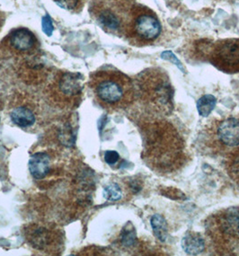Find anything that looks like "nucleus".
<instances>
[{
	"instance_id": "nucleus-20",
	"label": "nucleus",
	"mask_w": 239,
	"mask_h": 256,
	"mask_svg": "<svg viewBox=\"0 0 239 256\" xmlns=\"http://www.w3.org/2000/svg\"><path fill=\"white\" fill-rule=\"evenodd\" d=\"M161 57H162V58H164V60L172 62L174 65H176L179 68L180 70L184 71V73H186V68L182 66L181 62L178 60V58L174 56V54L172 52H164L162 53Z\"/></svg>"
},
{
	"instance_id": "nucleus-22",
	"label": "nucleus",
	"mask_w": 239,
	"mask_h": 256,
	"mask_svg": "<svg viewBox=\"0 0 239 256\" xmlns=\"http://www.w3.org/2000/svg\"><path fill=\"white\" fill-rule=\"evenodd\" d=\"M120 159V156L116 151L109 150L104 154V160L108 164H114Z\"/></svg>"
},
{
	"instance_id": "nucleus-5",
	"label": "nucleus",
	"mask_w": 239,
	"mask_h": 256,
	"mask_svg": "<svg viewBox=\"0 0 239 256\" xmlns=\"http://www.w3.org/2000/svg\"><path fill=\"white\" fill-rule=\"evenodd\" d=\"M204 146L210 154H226L239 146V119L213 120L204 128Z\"/></svg>"
},
{
	"instance_id": "nucleus-9",
	"label": "nucleus",
	"mask_w": 239,
	"mask_h": 256,
	"mask_svg": "<svg viewBox=\"0 0 239 256\" xmlns=\"http://www.w3.org/2000/svg\"><path fill=\"white\" fill-rule=\"evenodd\" d=\"M82 76L78 73L64 72L55 80L52 92L57 100L70 102L75 101L82 92Z\"/></svg>"
},
{
	"instance_id": "nucleus-12",
	"label": "nucleus",
	"mask_w": 239,
	"mask_h": 256,
	"mask_svg": "<svg viewBox=\"0 0 239 256\" xmlns=\"http://www.w3.org/2000/svg\"><path fill=\"white\" fill-rule=\"evenodd\" d=\"M29 170L36 179L44 178L50 170V159L46 153H36L29 160Z\"/></svg>"
},
{
	"instance_id": "nucleus-7",
	"label": "nucleus",
	"mask_w": 239,
	"mask_h": 256,
	"mask_svg": "<svg viewBox=\"0 0 239 256\" xmlns=\"http://www.w3.org/2000/svg\"><path fill=\"white\" fill-rule=\"evenodd\" d=\"M161 34L160 19L146 6H133L124 36L138 44L154 42Z\"/></svg>"
},
{
	"instance_id": "nucleus-14",
	"label": "nucleus",
	"mask_w": 239,
	"mask_h": 256,
	"mask_svg": "<svg viewBox=\"0 0 239 256\" xmlns=\"http://www.w3.org/2000/svg\"><path fill=\"white\" fill-rule=\"evenodd\" d=\"M10 117L14 124L21 128H28L36 122V115L27 107H16L14 108Z\"/></svg>"
},
{
	"instance_id": "nucleus-17",
	"label": "nucleus",
	"mask_w": 239,
	"mask_h": 256,
	"mask_svg": "<svg viewBox=\"0 0 239 256\" xmlns=\"http://www.w3.org/2000/svg\"><path fill=\"white\" fill-rule=\"evenodd\" d=\"M217 100L213 96L205 94L197 101V110L202 117H208L216 106Z\"/></svg>"
},
{
	"instance_id": "nucleus-11",
	"label": "nucleus",
	"mask_w": 239,
	"mask_h": 256,
	"mask_svg": "<svg viewBox=\"0 0 239 256\" xmlns=\"http://www.w3.org/2000/svg\"><path fill=\"white\" fill-rule=\"evenodd\" d=\"M28 241L37 249L45 250L50 246L57 239L52 231L46 230L40 226H36L28 230Z\"/></svg>"
},
{
	"instance_id": "nucleus-3",
	"label": "nucleus",
	"mask_w": 239,
	"mask_h": 256,
	"mask_svg": "<svg viewBox=\"0 0 239 256\" xmlns=\"http://www.w3.org/2000/svg\"><path fill=\"white\" fill-rule=\"evenodd\" d=\"M140 98L150 112L168 115L174 110V88L168 76L161 68H150L138 76Z\"/></svg>"
},
{
	"instance_id": "nucleus-16",
	"label": "nucleus",
	"mask_w": 239,
	"mask_h": 256,
	"mask_svg": "<svg viewBox=\"0 0 239 256\" xmlns=\"http://www.w3.org/2000/svg\"><path fill=\"white\" fill-rule=\"evenodd\" d=\"M151 226L156 238L164 242L168 238V223L161 215H155L151 218Z\"/></svg>"
},
{
	"instance_id": "nucleus-2",
	"label": "nucleus",
	"mask_w": 239,
	"mask_h": 256,
	"mask_svg": "<svg viewBox=\"0 0 239 256\" xmlns=\"http://www.w3.org/2000/svg\"><path fill=\"white\" fill-rule=\"evenodd\" d=\"M89 86L96 101L106 110L126 109L135 99L132 81L120 71H96L91 75Z\"/></svg>"
},
{
	"instance_id": "nucleus-8",
	"label": "nucleus",
	"mask_w": 239,
	"mask_h": 256,
	"mask_svg": "<svg viewBox=\"0 0 239 256\" xmlns=\"http://www.w3.org/2000/svg\"><path fill=\"white\" fill-rule=\"evenodd\" d=\"M208 60L218 70L239 73V39H226L215 42L208 53Z\"/></svg>"
},
{
	"instance_id": "nucleus-10",
	"label": "nucleus",
	"mask_w": 239,
	"mask_h": 256,
	"mask_svg": "<svg viewBox=\"0 0 239 256\" xmlns=\"http://www.w3.org/2000/svg\"><path fill=\"white\" fill-rule=\"evenodd\" d=\"M10 47L20 52H26L34 49L36 45V37L31 31L26 28H19L11 32L9 34Z\"/></svg>"
},
{
	"instance_id": "nucleus-18",
	"label": "nucleus",
	"mask_w": 239,
	"mask_h": 256,
	"mask_svg": "<svg viewBox=\"0 0 239 256\" xmlns=\"http://www.w3.org/2000/svg\"><path fill=\"white\" fill-rule=\"evenodd\" d=\"M104 197L108 200H118L122 198V190L119 186L116 184H112L110 186H106L104 190Z\"/></svg>"
},
{
	"instance_id": "nucleus-21",
	"label": "nucleus",
	"mask_w": 239,
	"mask_h": 256,
	"mask_svg": "<svg viewBox=\"0 0 239 256\" xmlns=\"http://www.w3.org/2000/svg\"><path fill=\"white\" fill-rule=\"evenodd\" d=\"M42 31L44 32L46 36H52L54 27L52 22V18H50L49 16H45L42 18Z\"/></svg>"
},
{
	"instance_id": "nucleus-13",
	"label": "nucleus",
	"mask_w": 239,
	"mask_h": 256,
	"mask_svg": "<svg viewBox=\"0 0 239 256\" xmlns=\"http://www.w3.org/2000/svg\"><path fill=\"white\" fill-rule=\"evenodd\" d=\"M182 248L188 254L195 256L204 252L205 241L204 238L194 231H189L182 239Z\"/></svg>"
},
{
	"instance_id": "nucleus-1",
	"label": "nucleus",
	"mask_w": 239,
	"mask_h": 256,
	"mask_svg": "<svg viewBox=\"0 0 239 256\" xmlns=\"http://www.w3.org/2000/svg\"><path fill=\"white\" fill-rule=\"evenodd\" d=\"M142 130L143 159L153 171L172 174L186 164V144L173 124L153 117L143 124Z\"/></svg>"
},
{
	"instance_id": "nucleus-19",
	"label": "nucleus",
	"mask_w": 239,
	"mask_h": 256,
	"mask_svg": "<svg viewBox=\"0 0 239 256\" xmlns=\"http://www.w3.org/2000/svg\"><path fill=\"white\" fill-rule=\"evenodd\" d=\"M54 2L62 8L71 11L80 6V0H54Z\"/></svg>"
},
{
	"instance_id": "nucleus-4",
	"label": "nucleus",
	"mask_w": 239,
	"mask_h": 256,
	"mask_svg": "<svg viewBox=\"0 0 239 256\" xmlns=\"http://www.w3.org/2000/svg\"><path fill=\"white\" fill-rule=\"evenodd\" d=\"M205 230L214 250L230 254L239 248V207L223 208L208 216Z\"/></svg>"
},
{
	"instance_id": "nucleus-23",
	"label": "nucleus",
	"mask_w": 239,
	"mask_h": 256,
	"mask_svg": "<svg viewBox=\"0 0 239 256\" xmlns=\"http://www.w3.org/2000/svg\"><path fill=\"white\" fill-rule=\"evenodd\" d=\"M0 21H1V20H0Z\"/></svg>"
},
{
	"instance_id": "nucleus-15",
	"label": "nucleus",
	"mask_w": 239,
	"mask_h": 256,
	"mask_svg": "<svg viewBox=\"0 0 239 256\" xmlns=\"http://www.w3.org/2000/svg\"><path fill=\"white\" fill-rule=\"evenodd\" d=\"M225 168L228 174L239 186V146L226 154Z\"/></svg>"
},
{
	"instance_id": "nucleus-6",
	"label": "nucleus",
	"mask_w": 239,
	"mask_h": 256,
	"mask_svg": "<svg viewBox=\"0 0 239 256\" xmlns=\"http://www.w3.org/2000/svg\"><path fill=\"white\" fill-rule=\"evenodd\" d=\"M130 0H100L94 6V16L104 31L112 34H125L130 11Z\"/></svg>"
}]
</instances>
